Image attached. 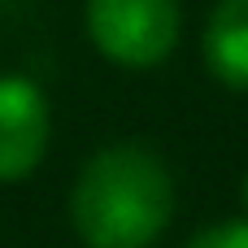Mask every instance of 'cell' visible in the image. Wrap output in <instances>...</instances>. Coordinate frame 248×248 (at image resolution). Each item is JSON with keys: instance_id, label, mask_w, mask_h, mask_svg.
<instances>
[{"instance_id": "7a4b0ae2", "label": "cell", "mask_w": 248, "mask_h": 248, "mask_svg": "<svg viewBox=\"0 0 248 248\" xmlns=\"http://www.w3.org/2000/svg\"><path fill=\"white\" fill-rule=\"evenodd\" d=\"M83 22L96 52L126 70L161 65L183 31L179 0H87Z\"/></svg>"}, {"instance_id": "8992f818", "label": "cell", "mask_w": 248, "mask_h": 248, "mask_svg": "<svg viewBox=\"0 0 248 248\" xmlns=\"http://www.w3.org/2000/svg\"><path fill=\"white\" fill-rule=\"evenodd\" d=\"M240 196H244V209H248V179H244V192H240Z\"/></svg>"}, {"instance_id": "6da1fadb", "label": "cell", "mask_w": 248, "mask_h": 248, "mask_svg": "<svg viewBox=\"0 0 248 248\" xmlns=\"http://www.w3.org/2000/svg\"><path fill=\"white\" fill-rule=\"evenodd\" d=\"M174 183L166 161L144 144L100 148L70 196L74 231L87 248H148L170 227Z\"/></svg>"}, {"instance_id": "3957f363", "label": "cell", "mask_w": 248, "mask_h": 248, "mask_svg": "<svg viewBox=\"0 0 248 248\" xmlns=\"http://www.w3.org/2000/svg\"><path fill=\"white\" fill-rule=\"evenodd\" d=\"M48 131L52 122H48L44 92L22 74H4L0 78V183H17L44 161Z\"/></svg>"}, {"instance_id": "5b68a950", "label": "cell", "mask_w": 248, "mask_h": 248, "mask_svg": "<svg viewBox=\"0 0 248 248\" xmlns=\"http://www.w3.org/2000/svg\"><path fill=\"white\" fill-rule=\"evenodd\" d=\"M187 248H248V218H231V222H214L205 231H196Z\"/></svg>"}, {"instance_id": "277c9868", "label": "cell", "mask_w": 248, "mask_h": 248, "mask_svg": "<svg viewBox=\"0 0 248 248\" xmlns=\"http://www.w3.org/2000/svg\"><path fill=\"white\" fill-rule=\"evenodd\" d=\"M205 65L222 87L248 92V0H218L209 13Z\"/></svg>"}]
</instances>
